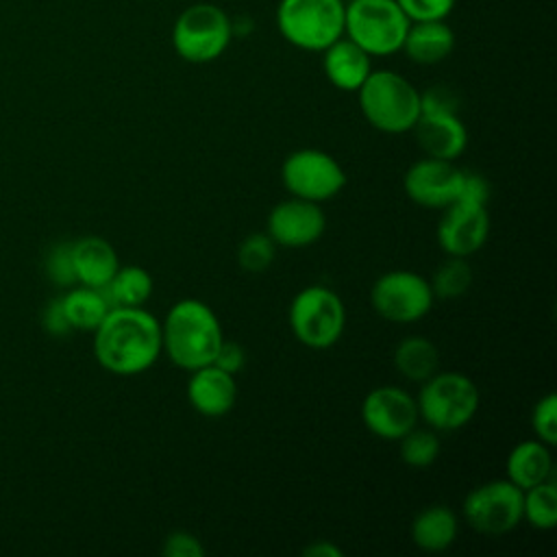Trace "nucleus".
I'll return each instance as SVG.
<instances>
[{"label": "nucleus", "mask_w": 557, "mask_h": 557, "mask_svg": "<svg viewBox=\"0 0 557 557\" xmlns=\"http://www.w3.org/2000/svg\"><path fill=\"white\" fill-rule=\"evenodd\" d=\"M94 333L98 363L117 376L150 370L163 352L161 322L144 307H111Z\"/></svg>", "instance_id": "1"}, {"label": "nucleus", "mask_w": 557, "mask_h": 557, "mask_svg": "<svg viewBox=\"0 0 557 557\" xmlns=\"http://www.w3.org/2000/svg\"><path fill=\"white\" fill-rule=\"evenodd\" d=\"M222 342L224 333L215 311L196 298L174 302L161 322L163 352L187 372L213 363Z\"/></svg>", "instance_id": "2"}, {"label": "nucleus", "mask_w": 557, "mask_h": 557, "mask_svg": "<svg viewBox=\"0 0 557 557\" xmlns=\"http://www.w3.org/2000/svg\"><path fill=\"white\" fill-rule=\"evenodd\" d=\"M357 96L366 122L381 133H409L422 113L420 91L392 70H372Z\"/></svg>", "instance_id": "3"}, {"label": "nucleus", "mask_w": 557, "mask_h": 557, "mask_svg": "<svg viewBox=\"0 0 557 557\" xmlns=\"http://www.w3.org/2000/svg\"><path fill=\"white\" fill-rule=\"evenodd\" d=\"M409 24L396 0H350L344 9V35L370 57L398 52Z\"/></svg>", "instance_id": "4"}, {"label": "nucleus", "mask_w": 557, "mask_h": 557, "mask_svg": "<svg viewBox=\"0 0 557 557\" xmlns=\"http://www.w3.org/2000/svg\"><path fill=\"white\" fill-rule=\"evenodd\" d=\"M342 0H281L276 26L287 44L307 52H322L344 35Z\"/></svg>", "instance_id": "5"}, {"label": "nucleus", "mask_w": 557, "mask_h": 557, "mask_svg": "<svg viewBox=\"0 0 557 557\" xmlns=\"http://www.w3.org/2000/svg\"><path fill=\"white\" fill-rule=\"evenodd\" d=\"M418 418L433 431H457L466 426L479 409V389L461 372H435L422 381L416 398Z\"/></svg>", "instance_id": "6"}, {"label": "nucleus", "mask_w": 557, "mask_h": 557, "mask_svg": "<svg viewBox=\"0 0 557 557\" xmlns=\"http://www.w3.org/2000/svg\"><path fill=\"white\" fill-rule=\"evenodd\" d=\"M287 318L294 337L313 350H324L337 344L346 326L344 302L326 285H309L300 289L289 305Z\"/></svg>", "instance_id": "7"}, {"label": "nucleus", "mask_w": 557, "mask_h": 557, "mask_svg": "<svg viewBox=\"0 0 557 557\" xmlns=\"http://www.w3.org/2000/svg\"><path fill=\"white\" fill-rule=\"evenodd\" d=\"M231 39V17L211 2L183 9L172 28V46L189 63L215 61L228 48Z\"/></svg>", "instance_id": "8"}, {"label": "nucleus", "mask_w": 557, "mask_h": 557, "mask_svg": "<svg viewBox=\"0 0 557 557\" xmlns=\"http://www.w3.org/2000/svg\"><path fill=\"white\" fill-rule=\"evenodd\" d=\"M281 181L294 198L324 202L344 189L346 172L333 154L318 148H300L285 157Z\"/></svg>", "instance_id": "9"}, {"label": "nucleus", "mask_w": 557, "mask_h": 557, "mask_svg": "<svg viewBox=\"0 0 557 557\" xmlns=\"http://www.w3.org/2000/svg\"><path fill=\"white\" fill-rule=\"evenodd\" d=\"M372 309L387 322L411 324L422 320L433 302L429 278L411 270H392L381 274L370 289Z\"/></svg>", "instance_id": "10"}, {"label": "nucleus", "mask_w": 557, "mask_h": 557, "mask_svg": "<svg viewBox=\"0 0 557 557\" xmlns=\"http://www.w3.org/2000/svg\"><path fill=\"white\" fill-rule=\"evenodd\" d=\"M463 518L479 533H509L522 522V490L509 479L476 485L463 498Z\"/></svg>", "instance_id": "11"}, {"label": "nucleus", "mask_w": 557, "mask_h": 557, "mask_svg": "<svg viewBox=\"0 0 557 557\" xmlns=\"http://www.w3.org/2000/svg\"><path fill=\"white\" fill-rule=\"evenodd\" d=\"M361 420L379 440L398 442L418 424V405L407 389L381 385L363 398Z\"/></svg>", "instance_id": "12"}, {"label": "nucleus", "mask_w": 557, "mask_h": 557, "mask_svg": "<svg viewBox=\"0 0 557 557\" xmlns=\"http://www.w3.org/2000/svg\"><path fill=\"white\" fill-rule=\"evenodd\" d=\"M463 170L455 161L424 157L411 163L403 176L405 194L411 202L426 209H444L459 200Z\"/></svg>", "instance_id": "13"}, {"label": "nucleus", "mask_w": 557, "mask_h": 557, "mask_svg": "<svg viewBox=\"0 0 557 557\" xmlns=\"http://www.w3.org/2000/svg\"><path fill=\"white\" fill-rule=\"evenodd\" d=\"M490 235L487 205L455 200L442 209L437 224V244L448 257H470L483 248Z\"/></svg>", "instance_id": "14"}, {"label": "nucleus", "mask_w": 557, "mask_h": 557, "mask_svg": "<svg viewBox=\"0 0 557 557\" xmlns=\"http://www.w3.org/2000/svg\"><path fill=\"white\" fill-rule=\"evenodd\" d=\"M324 228L326 215L320 202L292 196L272 207L265 233L281 248H307L322 237Z\"/></svg>", "instance_id": "15"}, {"label": "nucleus", "mask_w": 557, "mask_h": 557, "mask_svg": "<svg viewBox=\"0 0 557 557\" xmlns=\"http://www.w3.org/2000/svg\"><path fill=\"white\" fill-rule=\"evenodd\" d=\"M411 133L420 150L433 159L455 161L468 146V131L459 113L422 111Z\"/></svg>", "instance_id": "16"}, {"label": "nucleus", "mask_w": 557, "mask_h": 557, "mask_svg": "<svg viewBox=\"0 0 557 557\" xmlns=\"http://www.w3.org/2000/svg\"><path fill=\"white\" fill-rule=\"evenodd\" d=\"M187 400L205 418L226 416L237 400L235 374L209 363L189 372Z\"/></svg>", "instance_id": "17"}, {"label": "nucleus", "mask_w": 557, "mask_h": 557, "mask_svg": "<svg viewBox=\"0 0 557 557\" xmlns=\"http://www.w3.org/2000/svg\"><path fill=\"white\" fill-rule=\"evenodd\" d=\"M70 252L74 276L81 285L87 287L104 289L120 268L115 248L107 239L96 235H87L70 244Z\"/></svg>", "instance_id": "18"}, {"label": "nucleus", "mask_w": 557, "mask_h": 557, "mask_svg": "<svg viewBox=\"0 0 557 557\" xmlns=\"http://www.w3.org/2000/svg\"><path fill=\"white\" fill-rule=\"evenodd\" d=\"M322 70L329 83L342 91H357L372 72L370 54L348 37L335 39L322 50Z\"/></svg>", "instance_id": "19"}, {"label": "nucleus", "mask_w": 557, "mask_h": 557, "mask_svg": "<svg viewBox=\"0 0 557 557\" xmlns=\"http://www.w3.org/2000/svg\"><path fill=\"white\" fill-rule=\"evenodd\" d=\"M455 48V33L444 20L411 22L403 41L405 54L418 65H435Z\"/></svg>", "instance_id": "20"}, {"label": "nucleus", "mask_w": 557, "mask_h": 557, "mask_svg": "<svg viewBox=\"0 0 557 557\" xmlns=\"http://www.w3.org/2000/svg\"><path fill=\"white\" fill-rule=\"evenodd\" d=\"M507 479L518 485L520 490H527L531 485H537L553 474V455L550 446L535 440H524L511 448L505 461Z\"/></svg>", "instance_id": "21"}, {"label": "nucleus", "mask_w": 557, "mask_h": 557, "mask_svg": "<svg viewBox=\"0 0 557 557\" xmlns=\"http://www.w3.org/2000/svg\"><path fill=\"white\" fill-rule=\"evenodd\" d=\"M459 531L457 516L446 505H429L416 513L411 522V540L426 553L446 550Z\"/></svg>", "instance_id": "22"}, {"label": "nucleus", "mask_w": 557, "mask_h": 557, "mask_svg": "<svg viewBox=\"0 0 557 557\" xmlns=\"http://www.w3.org/2000/svg\"><path fill=\"white\" fill-rule=\"evenodd\" d=\"M437 346L422 335H409L400 339L398 346L394 348V368L407 381L422 383L437 372Z\"/></svg>", "instance_id": "23"}, {"label": "nucleus", "mask_w": 557, "mask_h": 557, "mask_svg": "<svg viewBox=\"0 0 557 557\" xmlns=\"http://www.w3.org/2000/svg\"><path fill=\"white\" fill-rule=\"evenodd\" d=\"M61 309L70 329L94 331L111 309V302L104 298L102 289L81 285L61 298Z\"/></svg>", "instance_id": "24"}, {"label": "nucleus", "mask_w": 557, "mask_h": 557, "mask_svg": "<svg viewBox=\"0 0 557 557\" xmlns=\"http://www.w3.org/2000/svg\"><path fill=\"white\" fill-rule=\"evenodd\" d=\"M104 289L111 307H144L152 294V276L139 265H124Z\"/></svg>", "instance_id": "25"}, {"label": "nucleus", "mask_w": 557, "mask_h": 557, "mask_svg": "<svg viewBox=\"0 0 557 557\" xmlns=\"http://www.w3.org/2000/svg\"><path fill=\"white\" fill-rule=\"evenodd\" d=\"M522 520L537 531L557 527V485L553 476L522 490Z\"/></svg>", "instance_id": "26"}, {"label": "nucleus", "mask_w": 557, "mask_h": 557, "mask_svg": "<svg viewBox=\"0 0 557 557\" xmlns=\"http://www.w3.org/2000/svg\"><path fill=\"white\" fill-rule=\"evenodd\" d=\"M435 298L453 300L463 296L472 285V268L466 257H448L442 261L429 278Z\"/></svg>", "instance_id": "27"}, {"label": "nucleus", "mask_w": 557, "mask_h": 557, "mask_svg": "<svg viewBox=\"0 0 557 557\" xmlns=\"http://www.w3.org/2000/svg\"><path fill=\"white\" fill-rule=\"evenodd\" d=\"M398 442H400V459L409 468H426L440 455V437L435 435V431L431 426L418 429V424H416Z\"/></svg>", "instance_id": "28"}, {"label": "nucleus", "mask_w": 557, "mask_h": 557, "mask_svg": "<svg viewBox=\"0 0 557 557\" xmlns=\"http://www.w3.org/2000/svg\"><path fill=\"white\" fill-rule=\"evenodd\" d=\"M276 255V244L268 233L248 235L237 248V261L246 272H263L272 265Z\"/></svg>", "instance_id": "29"}, {"label": "nucleus", "mask_w": 557, "mask_h": 557, "mask_svg": "<svg viewBox=\"0 0 557 557\" xmlns=\"http://www.w3.org/2000/svg\"><path fill=\"white\" fill-rule=\"evenodd\" d=\"M531 429L535 437L548 446L557 444V396L548 392L531 411Z\"/></svg>", "instance_id": "30"}, {"label": "nucleus", "mask_w": 557, "mask_h": 557, "mask_svg": "<svg viewBox=\"0 0 557 557\" xmlns=\"http://www.w3.org/2000/svg\"><path fill=\"white\" fill-rule=\"evenodd\" d=\"M396 2L411 22L444 20L455 7V0H396Z\"/></svg>", "instance_id": "31"}, {"label": "nucleus", "mask_w": 557, "mask_h": 557, "mask_svg": "<svg viewBox=\"0 0 557 557\" xmlns=\"http://www.w3.org/2000/svg\"><path fill=\"white\" fill-rule=\"evenodd\" d=\"M161 550L165 557H202L205 555V546L189 531H172L163 540Z\"/></svg>", "instance_id": "32"}, {"label": "nucleus", "mask_w": 557, "mask_h": 557, "mask_svg": "<svg viewBox=\"0 0 557 557\" xmlns=\"http://www.w3.org/2000/svg\"><path fill=\"white\" fill-rule=\"evenodd\" d=\"M420 102H422V111H448V113L459 111V98L446 85L429 87L424 94H420Z\"/></svg>", "instance_id": "33"}, {"label": "nucleus", "mask_w": 557, "mask_h": 557, "mask_svg": "<svg viewBox=\"0 0 557 557\" xmlns=\"http://www.w3.org/2000/svg\"><path fill=\"white\" fill-rule=\"evenodd\" d=\"M48 270H50V276H52L59 285H72V283H76L74 268H72V252H70V246H59V248H54V252H52L50 259H48Z\"/></svg>", "instance_id": "34"}, {"label": "nucleus", "mask_w": 557, "mask_h": 557, "mask_svg": "<svg viewBox=\"0 0 557 557\" xmlns=\"http://www.w3.org/2000/svg\"><path fill=\"white\" fill-rule=\"evenodd\" d=\"M246 363V352L244 348L237 344V342H231V339H224L213 357V366L226 370L228 374H237Z\"/></svg>", "instance_id": "35"}, {"label": "nucleus", "mask_w": 557, "mask_h": 557, "mask_svg": "<svg viewBox=\"0 0 557 557\" xmlns=\"http://www.w3.org/2000/svg\"><path fill=\"white\" fill-rule=\"evenodd\" d=\"M459 198L487 205V200H490V185H487V181L481 174L463 172V183H461Z\"/></svg>", "instance_id": "36"}, {"label": "nucleus", "mask_w": 557, "mask_h": 557, "mask_svg": "<svg viewBox=\"0 0 557 557\" xmlns=\"http://www.w3.org/2000/svg\"><path fill=\"white\" fill-rule=\"evenodd\" d=\"M46 326L50 333H67L70 331V324L63 315V309H61V300H54L48 309H46V318H44Z\"/></svg>", "instance_id": "37"}, {"label": "nucleus", "mask_w": 557, "mask_h": 557, "mask_svg": "<svg viewBox=\"0 0 557 557\" xmlns=\"http://www.w3.org/2000/svg\"><path fill=\"white\" fill-rule=\"evenodd\" d=\"M302 555L305 557H342V548H337L329 540H318L311 546H307Z\"/></svg>", "instance_id": "38"}]
</instances>
